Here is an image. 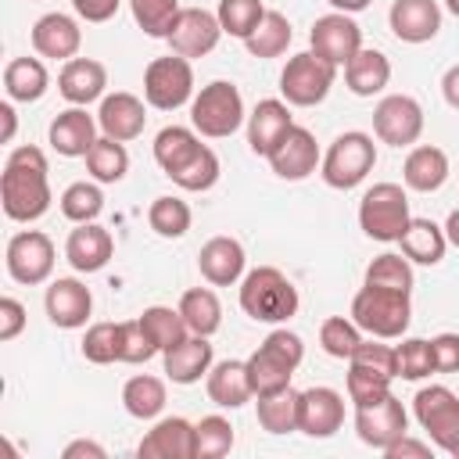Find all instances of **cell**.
Returning <instances> with one entry per match:
<instances>
[{
  "instance_id": "obj_59",
  "label": "cell",
  "mask_w": 459,
  "mask_h": 459,
  "mask_svg": "<svg viewBox=\"0 0 459 459\" xmlns=\"http://www.w3.org/2000/svg\"><path fill=\"white\" fill-rule=\"evenodd\" d=\"M441 93H445V104L459 111V65H452L441 79Z\"/></svg>"
},
{
  "instance_id": "obj_18",
  "label": "cell",
  "mask_w": 459,
  "mask_h": 459,
  "mask_svg": "<svg viewBox=\"0 0 459 459\" xmlns=\"http://www.w3.org/2000/svg\"><path fill=\"white\" fill-rule=\"evenodd\" d=\"M344 423V398L333 387H308L298 394V430L308 437H333Z\"/></svg>"
},
{
  "instance_id": "obj_49",
  "label": "cell",
  "mask_w": 459,
  "mask_h": 459,
  "mask_svg": "<svg viewBox=\"0 0 459 459\" xmlns=\"http://www.w3.org/2000/svg\"><path fill=\"white\" fill-rule=\"evenodd\" d=\"M154 355H158V344H154L151 333L143 330L140 316L118 323V362L140 366V362H147V359H154Z\"/></svg>"
},
{
  "instance_id": "obj_56",
  "label": "cell",
  "mask_w": 459,
  "mask_h": 459,
  "mask_svg": "<svg viewBox=\"0 0 459 459\" xmlns=\"http://www.w3.org/2000/svg\"><path fill=\"white\" fill-rule=\"evenodd\" d=\"M118 4L122 0H72V7H75V14L82 18V22H108V18H115V11H118Z\"/></svg>"
},
{
  "instance_id": "obj_28",
  "label": "cell",
  "mask_w": 459,
  "mask_h": 459,
  "mask_svg": "<svg viewBox=\"0 0 459 459\" xmlns=\"http://www.w3.org/2000/svg\"><path fill=\"white\" fill-rule=\"evenodd\" d=\"M165 359V377L172 384H197L201 377H208V369L215 366V351L212 341L201 333H190L186 341H179L176 348L161 351Z\"/></svg>"
},
{
  "instance_id": "obj_34",
  "label": "cell",
  "mask_w": 459,
  "mask_h": 459,
  "mask_svg": "<svg viewBox=\"0 0 459 459\" xmlns=\"http://www.w3.org/2000/svg\"><path fill=\"white\" fill-rule=\"evenodd\" d=\"M204 143H201V136H197V129L190 126H165L158 136H154V161H158V169L165 172V176H172L176 169H183L197 151H201Z\"/></svg>"
},
{
  "instance_id": "obj_15",
  "label": "cell",
  "mask_w": 459,
  "mask_h": 459,
  "mask_svg": "<svg viewBox=\"0 0 459 459\" xmlns=\"http://www.w3.org/2000/svg\"><path fill=\"white\" fill-rule=\"evenodd\" d=\"M265 161H269V169H273L280 179L301 183V179H308V176L319 169L323 154H319L316 136H312L305 126H290V129L280 136V143L269 151Z\"/></svg>"
},
{
  "instance_id": "obj_24",
  "label": "cell",
  "mask_w": 459,
  "mask_h": 459,
  "mask_svg": "<svg viewBox=\"0 0 459 459\" xmlns=\"http://www.w3.org/2000/svg\"><path fill=\"white\" fill-rule=\"evenodd\" d=\"M104 86H108V68L93 57H72L57 72V93L75 108L104 100Z\"/></svg>"
},
{
  "instance_id": "obj_36",
  "label": "cell",
  "mask_w": 459,
  "mask_h": 459,
  "mask_svg": "<svg viewBox=\"0 0 459 459\" xmlns=\"http://www.w3.org/2000/svg\"><path fill=\"white\" fill-rule=\"evenodd\" d=\"M176 308L183 312L190 333L212 337L222 326V305H219V294L212 287H190V290H183V298H179Z\"/></svg>"
},
{
  "instance_id": "obj_47",
  "label": "cell",
  "mask_w": 459,
  "mask_h": 459,
  "mask_svg": "<svg viewBox=\"0 0 459 459\" xmlns=\"http://www.w3.org/2000/svg\"><path fill=\"white\" fill-rule=\"evenodd\" d=\"M194 445H197V455L194 459H222L230 448H233V427L226 416H201L194 423Z\"/></svg>"
},
{
  "instance_id": "obj_61",
  "label": "cell",
  "mask_w": 459,
  "mask_h": 459,
  "mask_svg": "<svg viewBox=\"0 0 459 459\" xmlns=\"http://www.w3.org/2000/svg\"><path fill=\"white\" fill-rule=\"evenodd\" d=\"M373 0H330V7L333 11H344V14H359V11H366Z\"/></svg>"
},
{
  "instance_id": "obj_52",
  "label": "cell",
  "mask_w": 459,
  "mask_h": 459,
  "mask_svg": "<svg viewBox=\"0 0 459 459\" xmlns=\"http://www.w3.org/2000/svg\"><path fill=\"white\" fill-rule=\"evenodd\" d=\"M384 394H391V377L348 362V398H351V405H373Z\"/></svg>"
},
{
  "instance_id": "obj_8",
  "label": "cell",
  "mask_w": 459,
  "mask_h": 459,
  "mask_svg": "<svg viewBox=\"0 0 459 459\" xmlns=\"http://www.w3.org/2000/svg\"><path fill=\"white\" fill-rule=\"evenodd\" d=\"M412 416L434 441V448L455 455L459 452V394L445 384L420 387L412 398Z\"/></svg>"
},
{
  "instance_id": "obj_1",
  "label": "cell",
  "mask_w": 459,
  "mask_h": 459,
  "mask_svg": "<svg viewBox=\"0 0 459 459\" xmlns=\"http://www.w3.org/2000/svg\"><path fill=\"white\" fill-rule=\"evenodd\" d=\"M47 154L32 143H22L7 154L4 172H0V204L4 215L14 222H36L47 215L54 194H50V176H47Z\"/></svg>"
},
{
  "instance_id": "obj_17",
  "label": "cell",
  "mask_w": 459,
  "mask_h": 459,
  "mask_svg": "<svg viewBox=\"0 0 459 459\" xmlns=\"http://www.w3.org/2000/svg\"><path fill=\"white\" fill-rule=\"evenodd\" d=\"M43 308H47V319L61 330H79L86 326L90 312H93V294L82 280L75 276H57L50 280L47 294H43Z\"/></svg>"
},
{
  "instance_id": "obj_48",
  "label": "cell",
  "mask_w": 459,
  "mask_h": 459,
  "mask_svg": "<svg viewBox=\"0 0 459 459\" xmlns=\"http://www.w3.org/2000/svg\"><path fill=\"white\" fill-rule=\"evenodd\" d=\"M362 341H366V337H362V330H359L355 319L330 316V319H323V326H319V344H323V351H326L330 359H351Z\"/></svg>"
},
{
  "instance_id": "obj_26",
  "label": "cell",
  "mask_w": 459,
  "mask_h": 459,
  "mask_svg": "<svg viewBox=\"0 0 459 459\" xmlns=\"http://www.w3.org/2000/svg\"><path fill=\"white\" fill-rule=\"evenodd\" d=\"M387 25L402 43H427L441 29V7L437 0H394Z\"/></svg>"
},
{
  "instance_id": "obj_10",
  "label": "cell",
  "mask_w": 459,
  "mask_h": 459,
  "mask_svg": "<svg viewBox=\"0 0 459 459\" xmlns=\"http://www.w3.org/2000/svg\"><path fill=\"white\" fill-rule=\"evenodd\" d=\"M143 100L154 111H176L194 100V65L179 54L154 57L143 68Z\"/></svg>"
},
{
  "instance_id": "obj_5",
  "label": "cell",
  "mask_w": 459,
  "mask_h": 459,
  "mask_svg": "<svg viewBox=\"0 0 459 459\" xmlns=\"http://www.w3.org/2000/svg\"><path fill=\"white\" fill-rule=\"evenodd\" d=\"M244 118H247L244 115V97L226 79H215V82L201 86V93H194V100H190V126L208 140L233 136L244 126Z\"/></svg>"
},
{
  "instance_id": "obj_64",
  "label": "cell",
  "mask_w": 459,
  "mask_h": 459,
  "mask_svg": "<svg viewBox=\"0 0 459 459\" xmlns=\"http://www.w3.org/2000/svg\"><path fill=\"white\" fill-rule=\"evenodd\" d=\"M455 459H459V452H455Z\"/></svg>"
},
{
  "instance_id": "obj_60",
  "label": "cell",
  "mask_w": 459,
  "mask_h": 459,
  "mask_svg": "<svg viewBox=\"0 0 459 459\" xmlns=\"http://www.w3.org/2000/svg\"><path fill=\"white\" fill-rule=\"evenodd\" d=\"M0 118H4V133H0V140H4V143H11V140H14V129H18V115H14L11 100H4V104H0Z\"/></svg>"
},
{
  "instance_id": "obj_62",
  "label": "cell",
  "mask_w": 459,
  "mask_h": 459,
  "mask_svg": "<svg viewBox=\"0 0 459 459\" xmlns=\"http://www.w3.org/2000/svg\"><path fill=\"white\" fill-rule=\"evenodd\" d=\"M445 237H448L452 247H459V208L448 212V219H445Z\"/></svg>"
},
{
  "instance_id": "obj_22",
  "label": "cell",
  "mask_w": 459,
  "mask_h": 459,
  "mask_svg": "<svg viewBox=\"0 0 459 459\" xmlns=\"http://www.w3.org/2000/svg\"><path fill=\"white\" fill-rule=\"evenodd\" d=\"M97 115H90L86 108H65L50 129H47V140L50 147L61 154V158H86V151L97 143Z\"/></svg>"
},
{
  "instance_id": "obj_42",
  "label": "cell",
  "mask_w": 459,
  "mask_h": 459,
  "mask_svg": "<svg viewBox=\"0 0 459 459\" xmlns=\"http://www.w3.org/2000/svg\"><path fill=\"white\" fill-rule=\"evenodd\" d=\"M57 204H61V215L68 219V222H97V215L104 212V194H100V186H97V179L93 183H86V179H79V183H68L65 186V194L57 197Z\"/></svg>"
},
{
  "instance_id": "obj_29",
  "label": "cell",
  "mask_w": 459,
  "mask_h": 459,
  "mask_svg": "<svg viewBox=\"0 0 459 459\" xmlns=\"http://www.w3.org/2000/svg\"><path fill=\"white\" fill-rule=\"evenodd\" d=\"M204 391L219 409H240L255 398L251 391V377H247V362L240 359H222L208 369L204 377Z\"/></svg>"
},
{
  "instance_id": "obj_53",
  "label": "cell",
  "mask_w": 459,
  "mask_h": 459,
  "mask_svg": "<svg viewBox=\"0 0 459 459\" xmlns=\"http://www.w3.org/2000/svg\"><path fill=\"white\" fill-rule=\"evenodd\" d=\"M348 362L366 366V369H373V373H384V377H391V380L398 377V351H394L391 344H380V337L362 341Z\"/></svg>"
},
{
  "instance_id": "obj_55",
  "label": "cell",
  "mask_w": 459,
  "mask_h": 459,
  "mask_svg": "<svg viewBox=\"0 0 459 459\" xmlns=\"http://www.w3.org/2000/svg\"><path fill=\"white\" fill-rule=\"evenodd\" d=\"M25 330V305L18 298H0V341H14Z\"/></svg>"
},
{
  "instance_id": "obj_30",
  "label": "cell",
  "mask_w": 459,
  "mask_h": 459,
  "mask_svg": "<svg viewBox=\"0 0 459 459\" xmlns=\"http://www.w3.org/2000/svg\"><path fill=\"white\" fill-rule=\"evenodd\" d=\"M402 179L409 190L416 194H434L445 186L448 179V154L434 143H420L405 154V165H402Z\"/></svg>"
},
{
  "instance_id": "obj_21",
  "label": "cell",
  "mask_w": 459,
  "mask_h": 459,
  "mask_svg": "<svg viewBox=\"0 0 459 459\" xmlns=\"http://www.w3.org/2000/svg\"><path fill=\"white\" fill-rule=\"evenodd\" d=\"M82 47V29L72 14L50 11L43 18H36L32 25V50L39 57H54V61H72Z\"/></svg>"
},
{
  "instance_id": "obj_9",
  "label": "cell",
  "mask_w": 459,
  "mask_h": 459,
  "mask_svg": "<svg viewBox=\"0 0 459 459\" xmlns=\"http://www.w3.org/2000/svg\"><path fill=\"white\" fill-rule=\"evenodd\" d=\"M333 79H337V68L330 61L316 57L312 50H301V54L287 57V65L280 72V93L294 108H316L326 100Z\"/></svg>"
},
{
  "instance_id": "obj_44",
  "label": "cell",
  "mask_w": 459,
  "mask_h": 459,
  "mask_svg": "<svg viewBox=\"0 0 459 459\" xmlns=\"http://www.w3.org/2000/svg\"><path fill=\"white\" fill-rule=\"evenodd\" d=\"M369 287H387V290H405L412 294V262L405 255H394V251H384L377 255L369 265H366V280Z\"/></svg>"
},
{
  "instance_id": "obj_46",
  "label": "cell",
  "mask_w": 459,
  "mask_h": 459,
  "mask_svg": "<svg viewBox=\"0 0 459 459\" xmlns=\"http://www.w3.org/2000/svg\"><path fill=\"white\" fill-rule=\"evenodd\" d=\"M133 22L151 36V39H169L176 18H179V0H129Z\"/></svg>"
},
{
  "instance_id": "obj_31",
  "label": "cell",
  "mask_w": 459,
  "mask_h": 459,
  "mask_svg": "<svg viewBox=\"0 0 459 459\" xmlns=\"http://www.w3.org/2000/svg\"><path fill=\"white\" fill-rule=\"evenodd\" d=\"M398 247L416 265H437L448 251V237L445 226H437L434 219H409L405 233L398 237Z\"/></svg>"
},
{
  "instance_id": "obj_39",
  "label": "cell",
  "mask_w": 459,
  "mask_h": 459,
  "mask_svg": "<svg viewBox=\"0 0 459 459\" xmlns=\"http://www.w3.org/2000/svg\"><path fill=\"white\" fill-rule=\"evenodd\" d=\"M298 394L294 387L273 391V394H258V427L269 434H290L298 430Z\"/></svg>"
},
{
  "instance_id": "obj_50",
  "label": "cell",
  "mask_w": 459,
  "mask_h": 459,
  "mask_svg": "<svg viewBox=\"0 0 459 459\" xmlns=\"http://www.w3.org/2000/svg\"><path fill=\"white\" fill-rule=\"evenodd\" d=\"M82 359L93 366H108L118 362V323H93L82 333Z\"/></svg>"
},
{
  "instance_id": "obj_19",
  "label": "cell",
  "mask_w": 459,
  "mask_h": 459,
  "mask_svg": "<svg viewBox=\"0 0 459 459\" xmlns=\"http://www.w3.org/2000/svg\"><path fill=\"white\" fill-rule=\"evenodd\" d=\"M97 126L104 136L118 140V143H129L143 133L147 126V108L136 93H126V90H115V93H104L100 108H97Z\"/></svg>"
},
{
  "instance_id": "obj_33",
  "label": "cell",
  "mask_w": 459,
  "mask_h": 459,
  "mask_svg": "<svg viewBox=\"0 0 459 459\" xmlns=\"http://www.w3.org/2000/svg\"><path fill=\"white\" fill-rule=\"evenodd\" d=\"M50 86V75H47V65L39 57H11L7 68H4V90H7V100H18V104H36Z\"/></svg>"
},
{
  "instance_id": "obj_12",
  "label": "cell",
  "mask_w": 459,
  "mask_h": 459,
  "mask_svg": "<svg viewBox=\"0 0 459 459\" xmlns=\"http://www.w3.org/2000/svg\"><path fill=\"white\" fill-rule=\"evenodd\" d=\"M373 133L380 143L412 147L423 133V108L409 93H387L373 108Z\"/></svg>"
},
{
  "instance_id": "obj_41",
  "label": "cell",
  "mask_w": 459,
  "mask_h": 459,
  "mask_svg": "<svg viewBox=\"0 0 459 459\" xmlns=\"http://www.w3.org/2000/svg\"><path fill=\"white\" fill-rule=\"evenodd\" d=\"M140 323H143V330L151 333V341L158 344V351H169V348H176L179 341L190 337V326H186L183 312H179V308H169V305H151V308H143V312H140Z\"/></svg>"
},
{
  "instance_id": "obj_45",
  "label": "cell",
  "mask_w": 459,
  "mask_h": 459,
  "mask_svg": "<svg viewBox=\"0 0 459 459\" xmlns=\"http://www.w3.org/2000/svg\"><path fill=\"white\" fill-rule=\"evenodd\" d=\"M265 11H269V7H265L262 0H219L215 18H219V25H222V32H226V36L247 39V36L262 25Z\"/></svg>"
},
{
  "instance_id": "obj_25",
  "label": "cell",
  "mask_w": 459,
  "mask_h": 459,
  "mask_svg": "<svg viewBox=\"0 0 459 459\" xmlns=\"http://www.w3.org/2000/svg\"><path fill=\"white\" fill-rule=\"evenodd\" d=\"M115 255V240L100 222H79L65 240V258L75 273H100Z\"/></svg>"
},
{
  "instance_id": "obj_32",
  "label": "cell",
  "mask_w": 459,
  "mask_h": 459,
  "mask_svg": "<svg viewBox=\"0 0 459 459\" xmlns=\"http://www.w3.org/2000/svg\"><path fill=\"white\" fill-rule=\"evenodd\" d=\"M387 82H391V61H387V54H380V50H373V47H362V50L344 65V86H348L355 97H373V93H380Z\"/></svg>"
},
{
  "instance_id": "obj_13",
  "label": "cell",
  "mask_w": 459,
  "mask_h": 459,
  "mask_svg": "<svg viewBox=\"0 0 459 459\" xmlns=\"http://www.w3.org/2000/svg\"><path fill=\"white\" fill-rule=\"evenodd\" d=\"M308 43H312V54L330 61L333 68H344L359 50H362V29L351 14L344 11H330L323 18L312 22V32H308Z\"/></svg>"
},
{
  "instance_id": "obj_11",
  "label": "cell",
  "mask_w": 459,
  "mask_h": 459,
  "mask_svg": "<svg viewBox=\"0 0 459 459\" xmlns=\"http://www.w3.org/2000/svg\"><path fill=\"white\" fill-rule=\"evenodd\" d=\"M4 262L14 283H25V287L47 283L54 273V240L43 230H22L7 240Z\"/></svg>"
},
{
  "instance_id": "obj_16",
  "label": "cell",
  "mask_w": 459,
  "mask_h": 459,
  "mask_svg": "<svg viewBox=\"0 0 459 459\" xmlns=\"http://www.w3.org/2000/svg\"><path fill=\"white\" fill-rule=\"evenodd\" d=\"M219 39H222V25L204 7H183L179 18H176V25H172V32H169L172 54H179L186 61L212 54L219 47Z\"/></svg>"
},
{
  "instance_id": "obj_51",
  "label": "cell",
  "mask_w": 459,
  "mask_h": 459,
  "mask_svg": "<svg viewBox=\"0 0 459 459\" xmlns=\"http://www.w3.org/2000/svg\"><path fill=\"white\" fill-rule=\"evenodd\" d=\"M394 351H398V377L402 380H423V377L434 373L430 341H423V337H402V344Z\"/></svg>"
},
{
  "instance_id": "obj_27",
  "label": "cell",
  "mask_w": 459,
  "mask_h": 459,
  "mask_svg": "<svg viewBox=\"0 0 459 459\" xmlns=\"http://www.w3.org/2000/svg\"><path fill=\"white\" fill-rule=\"evenodd\" d=\"M294 126V115H290V104L287 100H276V97H265L255 104V111L247 115V147L262 158H269V151L280 143V136Z\"/></svg>"
},
{
  "instance_id": "obj_6",
  "label": "cell",
  "mask_w": 459,
  "mask_h": 459,
  "mask_svg": "<svg viewBox=\"0 0 459 459\" xmlns=\"http://www.w3.org/2000/svg\"><path fill=\"white\" fill-rule=\"evenodd\" d=\"M373 165H377V143H373V136L369 133H359V129H348V133H341L326 147V154L319 161V176L333 190H355L373 172Z\"/></svg>"
},
{
  "instance_id": "obj_58",
  "label": "cell",
  "mask_w": 459,
  "mask_h": 459,
  "mask_svg": "<svg viewBox=\"0 0 459 459\" xmlns=\"http://www.w3.org/2000/svg\"><path fill=\"white\" fill-rule=\"evenodd\" d=\"M61 455H65V459H104L108 452H104V445H97V441H90V437H79V441H68Z\"/></svg>"
},
{
  "instance_id": "obj_3",
  "label": "cell",
  "mask_w": 459,
  "mask_h": 459,
  "mask_svg": "<svg viewBox=\"0 0 459 459\" xmlns=\"http://www.w3.org/2000/svg\"><path fill=\"white\" fill-rule=\"evenodd\" d=\"M240 308L255 323H287L298 312V287L276 265H258L240 280Z\"/></svg>"
},
{
  "instance_id": "obj_7",
  "label": "cell",
  "mask_w": 459,
  "mask_h": 459,
  "mask_svg": "<svg viewBox=\"0 0 459 459\" xmlns=\"http://www.w3.org/2000/svg\"><path fill=\"white\" fill-rule=\"evenodd\" d=\"M409 219V194L398 183H373L359 201V226L369 240L398 244Z\"/></svg>"
},
{
  "instance_id": "obj_63",
  "label": "cell",
  "mask_w": 459,
  "mask_h": 459,
  "mask_svg": "<svg viewBox=\"0 0 459 459\" xmlns=\"http://www.w3.org/2000/svg\"><path fill=\"white\" fill-rule=\"evenodd\" d=\"M445 7H448V11L455 14V18H459V0H445Z\"/></svg>"
},
{
  "instance_id": "obj_35",
  "label": "cell",
  "mask_w": 459,
  "mask_h": 459,
  "mask_svg": "<svg viewBox=\"0 0 459 459\" xmlns=\"http://www.w3.org/2000/svg\"><path fill=\"white\" fill-rule=\"evenodd\" d=\"M169 394H165V380L151 377V373H136L126 380L122 387V409L133 416V420H154L161 416Z\"/></svg>"
},
{
  "instance_id": "obj_40",
  "label": "cell",
  "mask_w": 459,
  "mask_h": 459,
  "mask_svg": "<svg viewBox=\"0 0 459 459\" xmlns=\"http://www.w3.org/2000/svg\"><path fill=\"white\" fill-rule=\"evenodd\" d=\"M147 222H151V230H154L158 237H165V240H179V237L190 230L194 212H190V204H186L183 197L161 194V197L151 201V208H147Z\"/></svg>"
},
{
  "instance_id": "obj_2",
  "label": "cell",
  "mask_w": 459,
  "mask_h": 459,
  "mask_svg": "<svg viewBox=\"0 0 459 459\" xmlns=\"http://www.w3.org/2000/svg\"><path fill=\"white\" fill-rule=\"evenodd\" d=\"M301 359H305L301 337H298L294 330H287V326H276V330L244 359V362H247V377H251L255 398L290 387V377H294V369L301 366Z\"/></svg>"
},
{
  "instance_id": "obj_38",
  "label": "cell",
  "mask_w": 459,
  "mask_h": 459,
  "mask_svg": "<svg viewBox=\"0 0 459 459\" xmlns=\"http://www.w3.org/2000/svg\"><path fill=\"white\" fill-rule=\"evenodd\" d=\"M86 172L97 179V183H118L126 179L129 172V151L126 143L111 140V136H97V143L86 151Z\"/></svg>"
},
{
  "instance_id": "obj_20",
  "label": "cell",
  "mask_w": 459,
  "mask_h": 459,
  "mask_svg": "<svg viewBox=\"0 0 459 459\" xmlns=\"http://www.w3.org/2000/svg\"><path fill=\"white\" fill-rule=\"evenodd\" d=\"M140 459H194L197 455V445H194V423L183 420V416H165L158 420L140 448H136Z\"/></svg>"
},
{
  "instance_id": "obj_4",
  "label": "cell",
  "mask_w": 459,
  "mask_h": 459,
  "mask_svg": "<svg viewBox=\"0 0 459 459\" xmlns=\"http://www.w3.org/2000/svg\"><path fill=\"white\" fill-rule=\"evenodd\" d=\"M351 319L359 323L362 333L380 337V341H394V337H405L409 319H412V305H409L405 290L362 283V290L351 298Z\"/></svg>"
},
{
  "instance_id": "obj_23",
  "label": "cell",
  "mask_w": 459,
  "mask_h": 459,
  "mask_svg": "<svg viewBox=\"0 0 459 459\" xmlns=\"http://www.w3.org/2000/svg\"><path fill=\"white\" fill-rule=\"evenodd\" d=\"M247 255L237 237H212L197 251V269L212 287H233L244 276Z\"/></svg>"
},
{
  "instance_id": "obj_37",
  "label": "cell",
  "mask_w": 459,
  "mask_h": 459,
  "mask_svg": "<svg viewBox=\"0 0 459 459\" xmlns=\"http://www.w3.org/2000/svg\"><path fill=\"white\" fill-rule=\"evenodd\" d=\"M290 39H294V32H290L287 14H283V11H265L262 25L244 39V47H247L251 57L269 61V57H280V54L290 47Z\"/></svg>"
},
{
  "instance_id": "obj_57",
  "label": "cell",
  "mask_w": 459,
  "mask_h": 459,
  "mask_svg": "<svg viewBox=\"0 0 459 459\" xmlns=\"http://www.w3.org/2000/svg\"><path fill=\"white\" fill-rule=\"evenodd\" d=\"M387 459H430V441H416L409 434H402L394 445L384 448Z\"/></svg>"
},
{
  "instance_id": "obj_14",
  "label": "cell",
  "mask_w": 459,
  "mask_h": 459,
  "mask_svg": "<svg viewBox=\"0 0 459 459\" xmlns=\"http://www.w3.org/2000/svg\"><path fill=\"white\" fill-rule=\"evenodd\" d=\"M355 434H359L362 445L384 452L402 434H409V416H405V409L394 394H384L373 405H355Z\"/></svg>"
},
{
  "instance_id": "obj_54",
  "label": "cell",
  "mask_w": 459,
  "mask_h": 459,
  "mask_svg": "<svg viewBox=\"0 0 459 459\" xmlns=\"http://www.w3.org/2000/svg\"><path fill=\"white\" fill-rule=\"evenodd\" d=\"M430 351H434V373H459V333L430 337Z\"/></svg>"
},
{
  "instance_id": "obj_43",
  "label": "cell",
  "mask_w": 459,
  "mask_h": 459,
  "mask_svg": "<svg viewBox=\"0 0 459 459\" xmlns=\"http://www.w3.org/2000/svg\"><path fill=\"white\" fill-rule=\"evenodd\" d=\"M219 176H222V165H219V154L212 151V147H201L183 169H176L169 179L179 186V190H190V194H204V190H212L215 183H219Z\"/></svg>"
}]
</instances>
